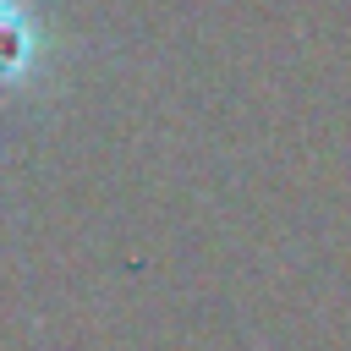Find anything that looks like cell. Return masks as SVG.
I'll list each match as a JSON object with an SVG mask.
<instances>
[{
    "mask_svg": "<svg viewBox=\"0 0 351 351\" xmlns=\"http://www.w3.org/2000/svg\"><path fill=\"white\" fill-rule=\"evenodd\" d=\"M27 44H33V33H27V16H22L16 5H5V0H0V77L22 71V60H27Z\"/></svg>",
    "mask_w": 351,
    "mask_h": 351,
    "instance_id": "1",
    "label": "cell"
}]
</instances>
